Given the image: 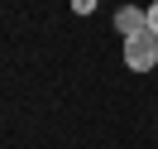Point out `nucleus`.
Returning <instances> with one entry per match:
<instances>
[{
    "label": "nucleus",
    "mask_w": 158,
    "mask_h": 149,
    "mask_svg": "<svg viewBox=\"0 0 158 149\" xmlns=\"http://www.w3.org/2000/svg\"><path fill=\"white\" fill-rule=\"evenodd\" d=\"M148 29L158 34V0H153V5H148Z\"/></svg>",
    "instance_id": "obj_4"
},
{
    "label": "nucleus",
    "mask_w": 158,
    "mask_h": 149,
    "mask_svg": "<svg viewBox=\"0 0 158 149\" xmlns=\"http://www.w3.org/2000/svg\"><path fill=\"white\" fill-rule=\"evenodd\" d=\"M125 68H129V72H153V68H158V34H153V29L125 39Z\"/></svg>",
    "instance_id": "obj_1"
},
{
    "label": "nucleus",
    "mask_w": 158,
    "mask_h": 149,
    "mask_svg": "<svg viewBox=\"0 0 158 149\" xmlns=\"http://www.w3.org/2000/svg\"><path fill=\"white\" fill-rule=\"evenodd\" d=\"M72 10H77V15H91V10H96V0H72Z\"/></svg>",
    "instance_id": "obj_3"
},
{
    "label": "nucleus",
    "mask_w": 158,
    "mask_h": 149,
    "mask_svg": "<svg viewBox=\"0 0 158 149\" xmlns=\"http://www.w3.org/2000/svg\"><path fill=\"white\" fill-rule=\"evenodd\" d=\"M115 29L125 34V39L144 34V29H148V10H139V5H120V10H115Z\"/></svg>",
    "instance_id": "obj_2"
}]
</instances>
